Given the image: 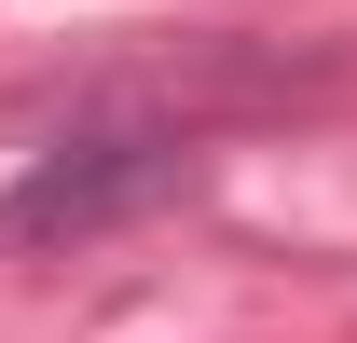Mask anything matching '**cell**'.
<instances>
[{"mask_svg":"<svg viewBox=\"0 0 357 343\" xmlns=\"http://www.w3.org/2000/svg\"><path fill=\"white\" fill-rule=\"evenodd\" d=\"M206 178V137L165 124V110H110V124H69L55 151H28V178L0 192V247H96L124 220L178 206Z\"/></svg>","mask_w":357,"mask_h":343,"instance_id":"cell-1","label":"cell"}]
</instances>
